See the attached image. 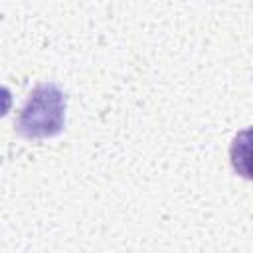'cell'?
<instances>
[{"instance_id":"1","label":"cell","mask_w":253,"mask_h":253,"mask_svg":"<svg viewBox=\"0 0 253 253\" xmlns=\"http://www.w3.org/2000/svg\"><path fill=\"white\" fill-rule=\"evenodd\" d=\"M67 99L55 83H40L28 95L16 119V130L24 138H49L65 125Z\"/></svg>"},{"instance_id":"2","label":"cell","mask_w":253,"mask_h":253,"mask_svg":"<svg viewBox=\"0 0 253 253\" xmlns=\"http://www.w3.org/2000/svg\"><path fill=\"white\" fill-rule=\"evenodd\" d=\"M229 162L237 176L253 180V126L239 130L229 146Z\"/></svg>"}]
</instances>
